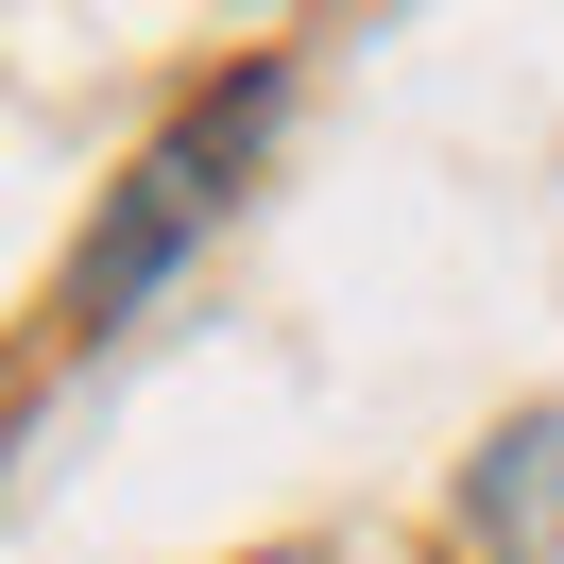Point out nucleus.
<instances>
[{
  "label": "nucleus",
  "instance_id": "obj_1",
  "mask_svg": "<svg viewBox=\"0 0 564 564\" xmlns=\"http://www.w3.org/2000/svg\"><path fill=\"white\" fill-rule=\"evenodd\" d=\"M274 120H291V52H240L223 86H188V104L154 120L138 154H120V188L86 206L69 274H52V325H69V343H104V325H138L154 291H172L188 257L223 240V206L257 188V154H274Z\"/></svg>",
  "mask_w": 564,
  "mask_h": 564
},
{
  "label": "nucleus",
  "instance_id": "obj_2",
  "mask_svg": "<svg viewBox=\"0 0 564 564\" xmlns=\"http://www.w3.org/2000/svg\"><path fill=\"white\" fill-rule=\"evenodd\" d=\"M445 530H462V564H564V411H496L462 445Z\"/></svg>",
  "mask_w": 564,
  "mask_h": 564
}]
</instances>
